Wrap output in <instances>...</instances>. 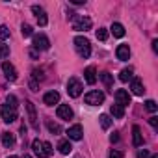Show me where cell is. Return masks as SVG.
I'll return each mask as SVG.
<instances>
[{
  "label": "cell",
  "mask_w": 158,
  "mask_h": 158,
  "mask_svg": "<svg viewBox=\"0 0 158 158\" xmlns=\"http://www.w3.org/2000/svg\"><path fill=\"white\" fill-rule=\"evenodd\" d=\"M32 149H34V154L39 156V158H50L54 149L48 141H41V139H34L32 141Z\"/></svg>",
  "instance_id": "cell-1"
},
{
  "label": "cell",
  "mask_w": 158,
  "mask_h": 158,
  "mask_svg": "<svg viewBox=\"0 0 158 158\" xmlns=\"http://www.w3.org/2000/svg\"><path fill=\"white\" fill-rule=\"evenodd\" d=\"M74 48H76V54L80 56V58H89V54H91V45H89V41L84 37V35H76L74 37Z\"/></svg>",
  "instance_id": "cell-2"
},
{
  "label": "cell",
  "mask_w": 158,
  "mask_h": 158,
  "mask_svg": "<svg viewBox=\"0 0 158 158\" xmlns=\"http://www.w3.org/2000/svg\"><path fill=\"white\" fill-rule=\"evenodd\" d=\"M67 93H69V97H73V99H76V97H80V93H82V82L78 80V78H69V82H67Z\"/></svg>",
  "instance_id": "cell-3"
},
{
  "label": "cell",
  "mask_w": 158,
  "mask_h": 158,
  "mask_svg": "<svg viewBox=\"0 0 158 158\" xmlns=\"http://www.w3.org/2000/svg\"><path fill=\"white\" fill-rule=\"evenodd\" d=\"M84 101H86V104H89V106H97V104H102L104 102V93L102 91H89V93H86L84 95Z\"/></svg>",
  "instance_id": "cell-4"
},
{
  "label": "cell",
  "mask_w": 158,
  "mask_h": 158,
  "mask_svg": "<svg viewBox=\"0 0 158 158\" xmlns=\"http://www.w3.org/2000/svg\"><path fill=\"white\" fill-rule=\"evenodd\" d=\"M0 115H2L4 123H13L17 119V110L8 106V104H2V106H0Z\"/></svg>",
  "instance_id": "cell-5"
},
{
  "label": "cell",
  "mask_w": 158,
  "mask_h": 158,
  "mask_svg": "<svg viewBox=\"0 0 158 158\" xmlns=\"http://www.w3.org/2000/svg\"><path fill=\"white\" fill-rule=\"evenodd\" d=\"M89 28H91V19L89 17H78L73 23V30H76V32H88Z\"/></svg>",
  "instance_id": "cell-6"
},
{
  "label": "cell",
  "mask_w": 158,
  "mask_h": 158,
  "mask_svg": "<svg viewBox=\"0 0 158 158\" xmlns=\"http://www.w3.org/2000/svg\"><path fill=\"white\" fill-rule=\"evenodd\" d=\"M34 48L35 50H48L50 48V41L45 34H39V35H34Z\"/></svg>",
  "instance_id": "cell-7"
},
{
  "label": "cell",
  "mask_w": 158,
  "mask_h": 158,
  "mask_svg": "<svg viewBox=\"0 0 158 158\" xmlns=\"http://www.w3.org/2000/svg\"><path fill=\"white\" fill-rule=\"evenodd\" d=\"M115 104H119L121 108H127L130 104V95L127 89H117L115 91Z\"/></svg>",
  "instance_id": "cell-8"
},
{
  "label": "cell",
  "mask_w": 158,
  "mask_h": 158,
  "mask_svg": "<svg viewBox=\"0 0 158 158\" xmlns=\"http://www.w3.org/2000/svg\"><path fill=\"white\" fill-rule=\"evenodd\" d=\"M24 104H26V110H28V117H30V125H32V128L39 130V123H37V114H35V106H34V102L26 101Z\"/></svg>",
  "instance_id": "cell-9"
},
{
  "label": "cell",
  "mask_w": 158,
  "mask_h": 158,
  "mask_svg": "<svg viewBox=\"0 0 158 158\" xmlns=\"http://www.w3.org/2000/svg\"><path fill=\"white\" fill-rule=\"evenodd\" d=\"M32 11H34V15H35V19H37V24H39V26H47V23H48L47 11H45L41 6H32Z\"/></svg>",
  "instance_id": "cell-10"
},
{
  "label": "cell",
  "mask_w": 158,
  "mask_h": 158,
  "mask_svg": "<svg viewBox=\"0 0 158 158\" xmlns=\"http://www.w3.org/2000/svg\"><path fill=\"white\" fill-rule=\"evenodd\" d=\"M67 136H69V139H73V141H80V139L84 138V130H82L80 125H73V127L67 130Z\"/></svg>",
  "instance_id": "cell-11"
},
{
  "label": "cell",
  "mask_w": 158,
  "mask_h": 158,
  "mask_svg": "<svg viewBox=\"0 0 158 158\" xmlns=\"http://www.w3.org/2000/svg\"><path fill=\"white\" fill-rule=\"evenodd\" d=\"M2 71H4V74H6V78H8L10 82H15L17 80V69L10 61H4L2 63Z\"/></svg>",
  "instance_id": "cell-12"
},
{
  "label": "cell",
  "mask_w": 158,
  "mask_h": 158,
  "mask_svg": "<svg viewBox=\"0 0 158 158\" xmlns=\"http://www.w3.org/2000/svg\"><path fill=\"white\" fill-rule=\"evenodd\" d=\"M56 114H58V117H60V119H63V121L73 119V110H71V106H69V104H60V106H58V110H56Z\"/></svg>",
  "instance_id": "cell-13"
},
{
  "label": "cell",
  "mask_w": 158,
  "mask_h": 158,
  "mask_svg": "<svg viewBox=\"0 0 158 158\" xmlns=\"http://www.w3.org/2000/svg\"><path fill=\"white\" fill-rule=\"evenodd\" d=\"M132 143H134V147H141L143 145V134H141V128L138 125L132 127Z\"/></svg>",
  "instance_id": "cell-14"
},
{
  "label": "cell",
  "mask_w": 158,
  "mask_h": 158,
  "mask_svg": "<svg viewBox=\"0 0 158 158\" xmlns=\"http://www.w3.org/2000/svg\"><path fill=\"white\" fill-rule=\"evenodd\" d=\"M43 102H45L47 106H54V104H58V102H60V93H58V91H48V93H45Z\"/></svg>",
  "instance_id": "cell-15"
},
{
  "label": "cell",
  "mask_w": 158,
  "mask_h": 158,
  "mask_svg": "<svg viewBox=\"0 0 158 158\" xmlns=\"http://www.w3.org/2000/svg\"><path fill=\"white\" fill-rule=\"evenodd\" d=\"M130 89H132V93H134V95H138V97H141V95L145 93L143 82L139 80V78H134V80H132V84H130Z\"/></svg>",
  "instance_id": "cell-16"
},
{
  "label": "cell",
  "mask_w": 158,
  "mask_h": 158,
  "mask_svg": "<svg viewBox=\"0 0 158 158\" xmlns=\"http://www.w3.org/2000/svg\"><path fill=\"white\" fill-rule=\"evenodd\" d=\"M115 54H117V60L127 61V60L130 58V48H128V45H119L117 50H115Z\"/></svg>",
  "instance_id": "cell-17"
},
{
  "label": "cell",
  "mask_w": 158,
  "mask_h": 158,
  "mask_svg": "<svg viewBox=\"0 0 158 158\" xmlns=\"http://www.w3.org/2000/svg\"><path fill=\"white\" fill-rule=\"evenodd\" d=\"M84 78H86V82H88L89 86H93V84L97 82V71H95V67H88V69L84 71Z\"/></svg>",
  "instance_id": "cell-18"
},
{
  "label": "cell",
  "mask_w": 158,
  "mask_h": 158,
  "mask_svg": "<svg viewBox=\"0 0 158 158\" xmlns=\"http://www.w3.org/2000/svg\"><path fill=\"white\" fill-rule=\"evenodd\" d=\"M58 151H60L61 154H69V152L73 151V145H71V141H69V139H61V141L58 143Z\"/></svg>",
  "instance_id": "cell-19"
},
{
  "label": "cell",
  "mask_w": 158,
  "mask_h": 158,
  "mask_svg": "<svg viewBox=\"0 0 158 158\" xmlns=\"http://www.w3.org/2000/svg\"><path fill=\"white\" fill-rule=\"evenodd\" d=\"M110 114H112L115 119H123V117H125V108H121L119 104H112V108H110Z\"/></svg>",
  "instance_id": "cell-20"
},
{
  "label": "cell",
  "mask_w": 158,
  "mask_h": 158,
  "mask_svg": "<svg viewBox=\"0 0 158 158\" xmlns=\"http://www.w3.org/2000/svg\"><path fill=\"white\" fill-rule=\"evenodd\" d=\"M2 143H4V147H13L15 145V136L11 132H2Z\"/></svg>",
  "instance_id": "cell-21"
},
{
  "label": "cell",
  "mask_w": 158,
  "mask_h": 158,
  "mask_svg": "<svg viewBox=\"0 0 158 158\" xmlns=\"http://www.w3.org/2000/svg\"><path fill=\"white\" fill-rule=\"evenodd\" d=\"M132 74H134L132 67H128V69H123V71L119 73V80H121V82H128L130 78H132Z\"/></svg>",
  "instance_id": "cell-22"
},
{
  "label": "cell",
  "mask_w": 158,
  "mask_h": 158,
  "mask_svg": "<svg viewBox=\"0 0 158 158\" xmlns=\"http://www.w3.org/2000/svg\"><path fill=\"white\" fill-rule=\"evenodd\" d=\"M110 30H112V34H114L115 37H123V35H125V28H123V24H119V23H114Z\"/></svg>",
  "instance_id": "cell-23"
},
{
  "label": "cell",
  "mask_w": 158,
  "mask_h": 158,
  "mask_svg": "<svg viewBox=\"0 0 158 158\" xmlns=\"http://www.w3.org/2000/svg\"><path fill=\"white\" fill-rule=\"evenodd\" d=\"M99 121H101V127H102L104 130H108V128L112 127V119H110V115H106V114H102V115L99 117Z\"/></svg>",
  "instance_id": "cell-24"
},
{
  "label": "cell",
  "mask_w": 158,
  "mask_h": 158,
  "mask_svg": "<svg viewBox=\"0 0 158 158\" xmlns=\"http://www.w3.org/2000/svg\"><path fill=\"white\" fill-rule=\"evenodd\" d=\"M101 80L104 82V86H106V88H110V86H112V82H114L110 73H102V74H101Z\"/></svg>",
  "instance_id": "cell-25"
},
{
  "label": "cell",
  "mask_w": 158,
  "mask_h": 158,
  "mask_svg": "<svg viewBox=\"0 0 158 158\" xmlns=\"http://www.w3.org/2000/svg\"><path fill=\"white\" fill-rule=\"evenodd\" d=\"M6 104L8 106H11V108H19V102H17V97L15 95H8V99H6Z\"/></svg>",
  "instance_id": "cell-26"
},
{
  "label": "cell",
  "mask_w": 158,
  "mask_h": 158,
  "mask_svg": "<svg viewBox=\"0 0 158 158\" xmlns=\"http://www.w3.org/2000/svg\"><path fill=\"white\" fill-rule=\"evenodd\" d=\"M21 32H23V35H24V37H32V35H34V30H32V26H30V24H23Z\"/></svg>",
  "instance_id": "cell-27"
},
{
  "label": "cell",
  "mask_w": 158,
  "mask_h": 158,
  "mask_svg": "<svg viewBox=\"0 0 158 158\" xmlns=\"http://www.w3.org/2000/svg\"><path fill=\"white\" fill-rule=\"evenodd\" d=\"M97 39L99 41H106L108 39V30L106 28H99L97 30Z\"/></svg>",
  "instance_id": "cell-28"
},
{
  "label": "cell",
  "mask_w": 158,
  "mask_h": 158,
  "mask_svg": "<svg viewBox=\"0 0 158 158\" xmlns=\"http://www.w3.org/2000/svg\"><path fill=\"white\" fill-rule=\"evenodd\" d=\"M47 127H48V130H50L52 134H60V132H61V127H60V125H56V123H52V121H48V123H47Z\"/></svg>",
  "instance_id": "cell-29"
},
{
  "label": "cell",
  "mask_w": 158,
  "mask_h": 158,
  "mask_svg": "<svg viewBox=\"0 0 158 158\" xmlns=\"http://www.w3.org/2000/svg\"><path fill=\"white\" fill-rule=\"evenodd\" d=\"M145 108H147V112H151V114H154V112L158 110V106H156L154 101H147V102H145Z\"/></svg>",
  "instance_id": "cell-30"
},
{
  "label": "cell",
  "mask_w": 158,
  "mask_h": 158,
  "mask_svg": "<svg viewBox=\"0 0 158 158\" xmlns=\"http://www.w3.org/2000/svg\"><path fill=\"white\" fill-rule=\"evenodd\" d=\"M10 37V30H8V26H0V39H8Z\"/></svg>",
  "instance_id": "cell-31"
},
{
  "label": "cell",
  "mask_w": 158,
  "mask_h": 158,
  "mask_svg": "<svg viewBox=\"0 0 158 158\" xmlns=\"http://www.w3.org/2000/svg\"><path fill=\"white\" fill-rule=\"evenodd\" d=\"M10 56V47L8 45H0V58H8Z\"/></svg>",
  "instance_id": "cell-32"
},
{
  "label": "cell",
  "mask_w": 158,
  "mask_h": 158,
  "mask_svg": "<svg viewBox=\"0 0 158 158\" xmlns=\"http://www.w3.org/2000/svg\"><path fill=\"white\" fill-rule=\"evenodd\" d=\"M32 78H34L32 82H35V80H43V73L37 71V69H34V71H32Z\"/></svg>",
  "instance_id": "cell-33"
},
{
  "label": "cell",
  "mask_w": 158,
  "mask_h": 158,
  "mask_svg": "<svg viewBox=\"0 0 158 158\" xmlns=\"http://www.w3.org/2000/svg\"><path fill=\"white\" fill-rule=\"evenodd\" d=\"M108 158H123V152H121V151H117V149H112V151H110V154H108Z\"/></svg>",
  "instance_id": "cell-34"
},
{
  "label": "cell",
  "mask_w": 158,
  "mask_h": 158,
  "mask_svg": "<svg viewBox=\"0 0 158 158\" xmlns=\"http://www.w3.org/2000/svg\"><path fill=\"white\" fill-rule=\"evenodd\" d=\"M149 125H151L154 130H158V117H156V115H152V117L149 119Z\"/></svg>",
  "instance_id": "cell-35"
},
{
  "label": "cell",
  "mask_w": 158,
  "mask_h": 158,
  "mask_svg": "<svg viewBox=\"0 0 158 158\" xmlns=\"http://www.w3.org/2000/svg\"><path fill=\"white\" fill-rule=\"evenodd\" d=\"M138 158H151V152L143 149V151H139V152H138Z\"/></svg>",
  "instance_id": "cell-36"
},
{
  "label": "cell",
  "mask_w": 158,
  "mask_h": 158,
  "mask_svg": "<svg viewBox=\"0 0 158 158\" xmlns=\"http://www.w3.org/2000/svg\"><path fill=\"white\" fill-rule=\"evenodd\" d=\"M110 141H112V143H115V141H119V134H117V132H114V134L110 136Z\"/></svg>",
  "instance_id": "cell-37"
},
{
  "label": "cell",
  "mask_w": 158,
  "mask_h": 158,
  "mask_svg": "<svg viewBox=\"0 0 158 158\" xmlns=\"http://www.w3.org/2000/svg\"><path fill=\"white\" fill-rule=\"evenodd\" d=\"M71 2H73V4H76V6H80V4H84V2H86V0H71Z\"/></svg>",
  "instance_id": "cell-38"
},
{
  "label": "cell",
  "mask_w": 158,
  "mask_h": 158,
  "mask_svg": "<svg viewBox=\"0 0 158 158\" xmlns=\"http://www.w3.org/2000/svg\"><path fill=\"white\" fill-rule=\"evenodd\" d=\"M152 50H154V52H156V50H158V41H156V39H154V41H152Z\"/></svg>",
  "instance_id": "cell-39"
},
{
  "label": "cell",
  "mask_w": 158,
  "mask_h": 158,
  "mask_svg": "<svg viewBox=\"0 0 158 158\" xmlns=\"http://www.w3.org/2000/svg\"><path fill=\"white\" fill-rule=\"evenodd\" d=\"M23 158H32V156H30V154H24V156H23Z\"/></svg>",
  "instance_id": "cell-40"
},
{
  "label": "cell",
  "mask_w": 158,
  "mask_h": 158,
  "mask_svg": "<svg viewBox=\"0 0 158 158\" xmlns=\"http://www.w3.org/2000/svg\"><path fill=\"white\" fill-rule=\"evenodd\" d=\"M8 158H17V156H8Z\"/></svg>",
  "instance_id": "cell-41"
},
{
  "label": "cell",
  "mask_w": 158,
  "mask_h": 158,
  "mask_svg": "<svg viewBox=\"0 0 158 158\" xmlns=\"http://www.w3.org/2000/svg\"><path fill=\"white\" fill-rule=\"evenodd\" d=\"M152 158H158V156H156V154H154V156H152Z\"/></svg>",
  "instance_id": "cell-42"
}]
</instances>
